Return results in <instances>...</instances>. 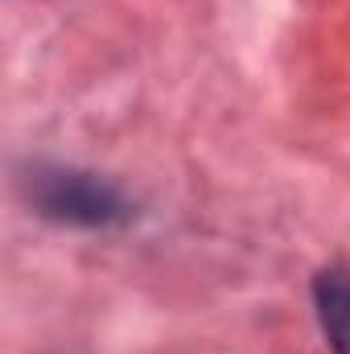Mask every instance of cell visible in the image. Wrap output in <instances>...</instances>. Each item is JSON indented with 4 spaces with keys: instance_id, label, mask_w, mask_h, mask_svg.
Here are the masks:
<instances>
[{
    "instance_id": "2",
    "label": "cell",
    "mask_w": 350,
    "mask_h": 354,
    "mask_svg": "<svg viewBox=\"0 0 350 354\" xmlns=\"http://www.w3.org/2000/svg\"><path fill=\"white\" fill-rule=\"evenodd\" d=\"M313 309L330 354H350V268L330 264L313 276Z\"/></svg>"
},
{
    "instance_id": "1",
    "label": "cell",
    "mask_w": 350,
    "mask_h": 354,
    "mask_svg": "<svg viewBox=\"0 0 350 354\" xmlns=\"http://www.w3.org/2000/svg\"><path fill=\"white\" fill-rule=\"evenodd\" d=\"M29 206L62 227H120L132 218V202L128 194L103 174L75 169V165H29V174L21 177Z\"/></svg>"
}]
</instances>
